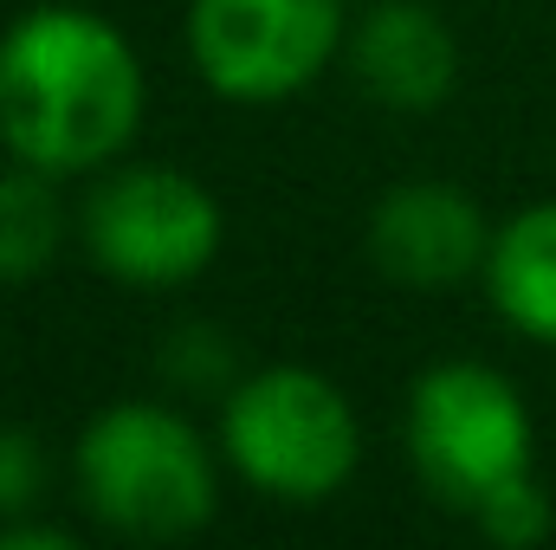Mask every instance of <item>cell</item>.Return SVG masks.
<instances>
[{"instance_id": "5", "label": "cell", "mask_w": 556, "mask_h": 550, "mask_svg": "<svg viewBox=\"0 0 556 550\" xmlns=\"http://www.w3.org/2000/svg\"><path fill=\"white\" fill-rule=\"evenodd\" d=\"M78 227H85V253L98 260V273H111L117 285H142V291L201 278L227 240V214L214 188L168 162L111 168L91 188Z\"/></svg>"}, {"instance_id": "7", "label": "cell", "mask_w": 556, "mask_h": 550, "mask_svg": "<svg viewBox=\"0 0 556 550\" xmlns=\"http://www.w3.org/2000/svg\"><path fill=\"white\" fill-rule=\"evenodd\" d=\"M485 208L453 182H395L369 208V260L408 291H453L492 260Z\"/></svg>"}, {"instance_id": "10", "label": "cell", "mask_w": 556, "mask_h": 550, "mask_svg": "<svg viewBox=\"0 0 556 550\" xmlns=\"http://www.w3.org/2000/svg\"><path fill=\"white\" fill-rule=\"evenodd\" d=\"M46 168H0V285H26L59 260L65 240V201Z\"/></svg>"}, {"instance_id": "2", "label": "cell", "mask_w": 556, "mask_h": 550, "mask_svg": "<svg viewBox=\"0 0 556 550\" xmlns=\"http://www.w3.org/2000/svg\"><path fill=\"white\" fill-rule=\"evenodd\" d=\"M85 512L137 545L188 538L220 505L214 447L162 402H111L85 421L72 447Z\"/></svg>"}, {"instance_id": "12", "label": "cell", "mask_w": 556, "mask_h": 550, "mask_svg": "<svg viewBox=\"0 0 556 550\" xmlns=\"http://www.w3.org/2000/svg\"><path fill=\"white\" fill-rule=\"evenodd\" d=\"M46 499V447L33 427H0V518H26Z\"/></svg>"}, {"instance_id": "1", "label": "cell", "mask_w": 556, "mask_h": 550, "mask_svg": "<svg viewBox=\"0 0 556 550\" xmlns=\"http://www.w3.org/2000/svg\"><path fill=\"white\" fill-rule=\"evenodd\" d=\"M142 124V59L91 7H33L0 33V149L46 175L111 168Z\"/></svg>"}, {"instance_id": "8", "label": "cell", "mask_w": 556, "mask_h": 550, "mask_svg": "<svg viewBox=\"0 0 556 550\" xmlns=\"http://www.w3.org/2000/svg\"><path fill=\"white\" fill-rule=\"evenodd\" d=\"M350 72L389 111H433L459 85L453 26L420 0H382L350 26Z\"/></svg>"}, {"instance_id": "11", "label": "cell", "mask_w": 556, "mask_h": 550, "mask_svg": "<svg viewBox=\"0 0 556 550\" xmlns=\"http://www.w3.org/2000/svg\"><path fill=\"white\" fill-rule=\"evenodd\" d=\"M472 525L492 538V545L505 550H525L538 545V538H551L556 512H551V492H544V479L538 473H518V479H505L479 512H472Z\"/></svg>"}, {"instance_id": "6", "label": "cell", "mask_w": 556, "mask_h": 550, "mask_svg": "<svg viewBox=\"0 0 556 550\" xmlns=\"http://www.w3.org/2000/svg\"><path fill=\"white\" fill-rule=\"evenodd\" d=\"M350 46L343 0H188V52L214 98L285 104Z\"/></svg>"}, {"instance_id": "13", "label": "cell", "mask_w": 556, "mask_h": 550, "mask_svg": "<svg viewBox=\"0 0 556 550\" xmlns=\"http://www.w3.org/2000/svg\"><path fill=\"white\" fill-rule=\"evenodd\" d=\"M0 550H72V532L33 525V518H0Z\"/></svg>"}, {"instance_id": "3", "label": "cell", "mask_w": 556, "mask_h": 550, "mask_svg": "<svg viewBox=\"0 0 556 550\" xmlns=\"http://www.w3.org/2000/svg\"><path fill=\"white\" fill-rule=\"evenodd\" d=\"M220 460L278 505H324L350 486L363 460V421L330 376L304 363H273L227 389Z\"/></svg>"}, {"instance_id": "4", "label": "cell", "mask_w": 556, "mask_h": 550, "mask_svg": "<svg viewBox=\"0 0 556 550\" xmlns=\"http://www.w3.org/2000/svg\"><path fill=\"white\" fill-rule=\"evenodd\" d=\"M538 421L492 363H433L408 389V466L446 512H479L505 479L531 473Z\"/></svg>"}, {"instance_id": "9", "label": "cell", "mask_w": 556, "mask_h": 550, "mask_svg": "<svg viewBox=\"0 0 556 550\" xmlns=\"http://www.w3.org/2000/svg\"><path fill=\"white\" fill-rule=\"evenodd\" d=\"M485 291H492V304H498V317L511 330H525L531 343L556 350V201H538V208L511 214L492 234Z\"/></svg>"}]
</instances>
